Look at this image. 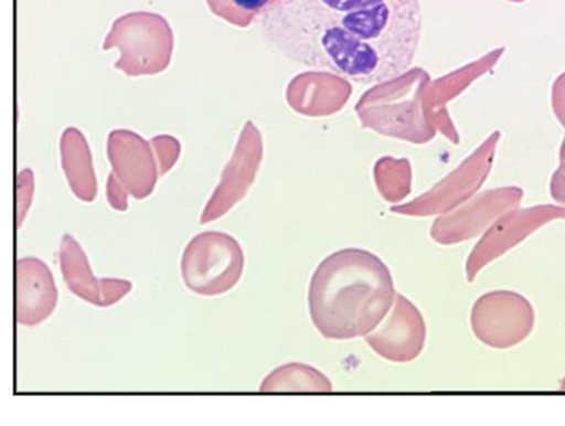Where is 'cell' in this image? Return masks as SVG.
<instances>
[{"label":"cell","mask_w":565,"mask_h":426,"mask_svg":"<svg viewBox=\"0 0 565 426\" xmlns=\"http://www.w3.org/2000/svg\"><path fill=\"white\" fill-rule=\"evenodd\" d=\"M563 163H564V168H565V146H564V150H563Z\"/></svg>","instance_id":"cell-12"},{"label":"cell","mask_w":565,"mask_h":426,"mask_svg":"<svg viewBox=\"0 0 565 426\" xmlns=\"http://www.w3.org/2000/svg\"><path fill=\"white\" fill-rule=\"evenodd\" d=\"M286 58L345 81L382 85L413 67L420 0H275L260 17Z\"/></svg>","instance_id":"cell-1"},{"label":"cell","mask_w":565,"mask_h":426,"mask_svg":"<svg viewBox=\"0 0 565 426\" xmlns=\"http://www.w3.org/2000/svg\"><path fill=\"white\" fill-rule=\"evenodd\" d=\"M32 177L26 179V182H20V188L17 191V206H15V227L20 228L26 220L28 211H30L32 203Z\"/></svg>","instance_id":"cell-8"},{"label":"cell","mask_w":565,"mask_h":426,"mask_svg":"<svg viewBox=\"0 0 565 426\" xmlns=\"http://www.w3.org/2000/svg\"><path fill=\"white\" fill-rule=\"evenodd\" d=\"M127 196L128 193L125 192V189L121 188L119 182H117L116 179L110 178L109 185H107V200H109L113 210L125 213V211L128 210Z\"/></svg>","instance_id":"cell-9"},{"label":"cell","mask_w":565,"mask_h":426,"mask_svg":"<svg viewBox=\"0 0 565 426\" xmlns=\"http://www.w3.org/2000/svg\"><path fill=\"white\" fill-rule=\"evenodd\" d=\"M551 195L557 203L565 206V178L563 174H554L553 182H551Z\"/></svg>","instance_id":"cell-11"},{"label":"cell","mask_w":565,"mask_h":426,"mask_svg":"<svg viewBox=\"0 0 565 426\" xmlns=\"http://www.w3.org/2000/svg\"><path fill=\"white\" fill-rule=\"evenodd\" d=\"M211 12L237 28H248L275 0H206Z\"/></svg>","instance_id":"cell-7"},{"label":"cell","mask_w":565,"mask_h":426,"mask_svg":"<svg viewBox=\"0 0 565 426\" xmlns=\"http://www.w3.org/2000/svg\"><path fill=\"white\" fill-rule=\"evenodd\" d=\"M60 268L67 289L78 299L107 309L116 306L134 289V283L119 278H96L81 243L73 235H63L60 243Z\"/></svg>","instance_id":"cell-4"},{"label":"cell","mask_w":565,"mask_h":426,"mask_svg":"<svg viewBox=\"0 0 565 426\" xmlns=\"http://www.w3.org/2000/svg\"><path fill=\"white\" fill-rule=\"evenodd\" d=\"M245 270V253L234 236L203 232L185 246L181 259L184 285L199 296H223L238 285Z\"/></svg>","instance_id":"cell-3"},{"label":"cell","mask_w":565,"mask_h":426,"mask_svg":"<svg viewBox=\"0 0 565 426\" xmlns=\"http://www.w3.org/2000/svg\"><path fill=\"white\" fill-rule=\"evenodd\" d=\"M554 107L565 125V75L557 81L556 88H554Z\"/></svg>","instance_id":"cell-10"},{"label":"cell","mask_w":565,"mask_h":426,"mask_svg":"<svg viewBox=\"0 0 565 426\" xmlns=\"http://www.w3.org/2000/svg\"><path fill=\"white\" fill-rule=\"evenodd\" d=\"M331 382L317 369L289 364L270 375L260 385V392H331Z\"/></svg>","instance_id":"cell-6"},{"label":"cell","mask_w":565,"mask_h":426,"mask_svg":"<svg viewBox=\"0 0 565 426\" xmlns=\"http://www.w3.org/2000/svg\"><path fill=\"white\" fill-rule=\"evenodd\" d=\"M58 306V289L49 265L38 257H21L15 265V321L39 326L52 317Z\"/></svg>","instance_id":"cell-5"},{"label":"cell","mask_w":565,"mask_h":426,"mask_svg":"<svg viewBox=\"0 0 565 426\" xmlns=\"http://www.w3.org/2000/svg\"><path fill=\"white\" fill-rule=\"evenodd\" d=\"M392 274L381 257L342 249L318 265L309 286V311L324 339L367 338L395 303Z\"/></svg>","instance_id":"cell-2"},{"label":"cell","mask_w":565,"mask_h":426,"mask_svg":"<svg viewBox=\"0 0 565 426\" xmlns=\"http://www.w3.org/2000/svg\"><path fill=\"white\" fill-rule=\"evenodd\" d=\"M563 388L565 390V381H564V383H563Z\"/></svg>","instance_id":"cell-13"}]
</instances>
